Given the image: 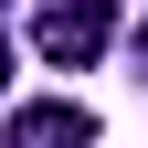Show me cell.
Segmentation results:
<instances>
[{
    "label": "cell",
    "instance_id": "3957f363",
    "mask_svg": "<svg viewBox=\"0 0 148 148\" xmlns=\"http://www.w3.org/2000/svg\"><path fill=\"white\" fill-rule=\"evenodd\" d=\"M0 74H11V53H0Z\"/></svg>",
    "mask_w": 148,
    "mask_h": 148
},
{
    "label": "cell",
    "instance_id": "7a4b0ae2",
    "mask_svg": "<svg viewBox=\"0 0 148 148\" xmlns=\"http://www.w3.org/2000/svg\"><path fill=\"white\" fill-rule=\"evenodd\" d=\"M0 138L11 148H95V116H85V106H11V127H0Z\"/></svg>",
    "mask_w": 148,
    "mask_h": 148
},
{
    "label": "cell",
    "instance_id": "6da1fadb",
    "mask_svg": "<svg viewBox=\"0 0 148 148\" xmlns=\"http://www.w3.org/2000/svg\"><path fill=\"white\" fill-rule=\"evenodd\" d=\"M32 42H42V64H95L116 42V11L106 0H53L42 21H32Z\"/></svg>",
    "mask_w": 148,
    "mask_h": 148
}]
</instances>
